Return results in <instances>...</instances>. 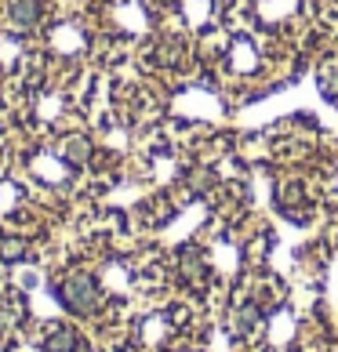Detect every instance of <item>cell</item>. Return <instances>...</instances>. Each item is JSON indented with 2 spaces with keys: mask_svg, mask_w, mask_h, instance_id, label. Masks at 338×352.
<instances>
[{
  "mask_svg": "<svg viewBox=\"0 0 338 352\" xmlns=\"http://www.w3.org/2000/svg\"><path fill=\"white\" fill-rule=\"evenodd\" d=\"M41 0H11L8 4V15H11V22L19 25V30H30V25H36L41 22Z\"/></svg>",
  "mask_w": 338,
  "mask_h": 352,
  "instance_id": "obj_1",
  "label": "cell"
}]
</instances>
